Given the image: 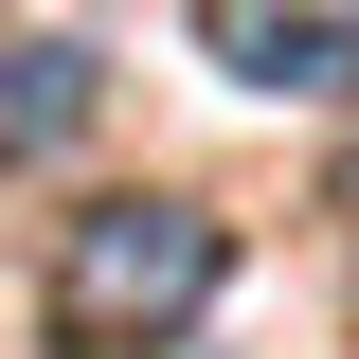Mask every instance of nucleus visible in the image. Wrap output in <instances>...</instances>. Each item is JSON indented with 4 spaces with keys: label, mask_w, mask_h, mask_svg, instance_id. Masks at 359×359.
Returning a JSON list of instances; mask_svg holds the SVG:
<instances>
[{
    "label": "nucleus",
    "mask_w": 359,
    "mask_h": 359,
    "mask_svg": "<svg viewBox=\"0 0 359 359\" xmlns=\"http://www.w3.org/2000/svg\"><path fill=\"white\" fill-rule=\"evenodd\" d=\"M216 287H233V233L198 216V198H90V216L54 233L36 323H54V359H162Z\"/></svg>",
    "instance_id": "nucleus-1"
},
{
    "label": "nucleus",
    "mask_w": 359,
    "mask_h": 359,
    "mask_svg": "<svg viewBox=\"0 0 359 359\" xmlns=\"http://www.w3.org/2000/svg\"><path fill=\"white\" fill-rule=\"evenodd\" d=\"M198 54H216L233 90H359V0H216L198 18Z\"/></svg>",
    "instance_id": "nucleus-2"
},
{
    "label": "nucleus",
    "mask_w": 359,
    "mask_h": 359,
    "mask_svg": "<svg viewBox=\"0 0 359 359\" xmlns=\"http://www.w3.org/2000/svg\"><path fill=\"white\" fill-rule=\"evenodd\" d=\"M90 90H108V54H90V36H0V144H72Z\"/></svg>",
    "instance_id": "nucleus-3"
},
{
    "label": "nucleus",
    "mask_w": 359,
    "mask_h": 359,
    "mask_svg": "<svg viewBox=\"0 0 359 359\" xmlns=\"http://www.w3.org/2000/svg\"><path fill=\"white\" fill-rule=\"evenodd\" d=\"M323 216H341V252H359V162H341V198H323Z\"/></svg>",
    "instance_id": "nucleus-4"
}]
</instances>
